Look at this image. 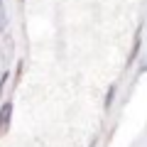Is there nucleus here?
Segmentation results:
<instances>
[{
	"mask_svg": "<svg viewBox=\"0 0 147 147\" xmlns=\"http://www.w3.org/2000/svg\"><path fill=\"white\" fill-rule=\"evenodd\" d=\"M12 110H15V103L12 100H5V103L0 105V137L7 132V127L12 123Z\"/></svg>",
	"mask_w": 147,
	"mask_h": 147,
	"instance_id": "obj_1",
	"label": "nucleus"
},
{
	"mask_svg": "<svg viewBox=\"0 0 147 147\" xmlns=\"http://www.w3.org/2000/svg\"><path fill=\"white\" fill-rule=\"evenodd\" d=\"M140 49H142V27L135 32V42H132V49H130V57H127V64H132L137 57H140Z\"/></svg>",
	"mask_w": 147,
	"mask_h": 147,
	"instance_id": "obj_2",
	"label": "nucleus"
},
{
	"mask_svg": "<svg viewBox=\"0 0 147 147\" xmlns=\"http://www.w3.org/2000/svg\"><path fill=\"white\" fill-rule=\"evenodd\" d=\"M115 93H118V86L113 84V86L108 88V93H105V100H103V108H105V110H110V105L115 103Z\"/></svg>",
	"mask_w": 147,
	"mask_h": 147,
	"instance_id": "obj_3",
	"label": "nucleus"
},
{
	"mask_svg": "<svg viewBox=\"0 0 147 147\" xmlns=\"http://www.w3.org/2000/svg\"><path fill=\"white\" fill-rule=\"evenodd\" d=\"M7 79H10V71H3V74H0V96H3V91H5Z\"/></svg>",
	"mask_w": 147,
	"mask_h": 147,
	"instance_id": "obj_4",
	"label": "nucleus"
}]
</instances>
